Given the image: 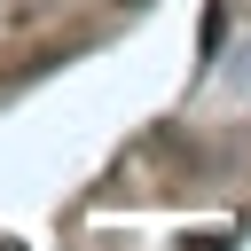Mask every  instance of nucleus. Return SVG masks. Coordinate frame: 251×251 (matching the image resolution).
<instances>
[{
  "label": "nucleus",
  "instance_id": "obj_1",
  "mask_svg": "<svg viewBox=\"0 0 251 251\" xmlns=\"http://www.w3.org/2000/svg\"><path fill=\"white\" fill-rule=\"evenodd\" d=\"M188 251H227V235H196V243H188Z\"/></svg>",
  "mask_w": 251,
  "mask_h": 251
}]
</instances>
